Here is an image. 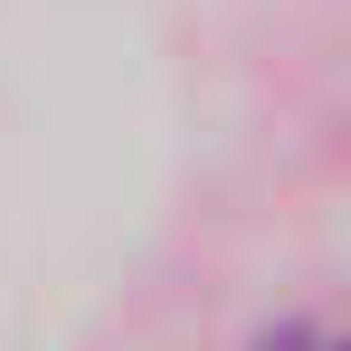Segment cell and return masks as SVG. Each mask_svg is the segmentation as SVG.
<instances>
[{
  "mask_svg": "<svg viewBox=\"0 0 351 351\" xmlns=\"http://www.w3.org/2000/svg\"><path fill=\"white\" fill-rule=\"evenodd\" d=\"M256 351H332V332H323V323H276Z\"/></svg>",
  "mask_w": 351,
  "mask_h": 351,
  "instance_id": "obj_1",
  "label": "cell"
}]
</instances>
